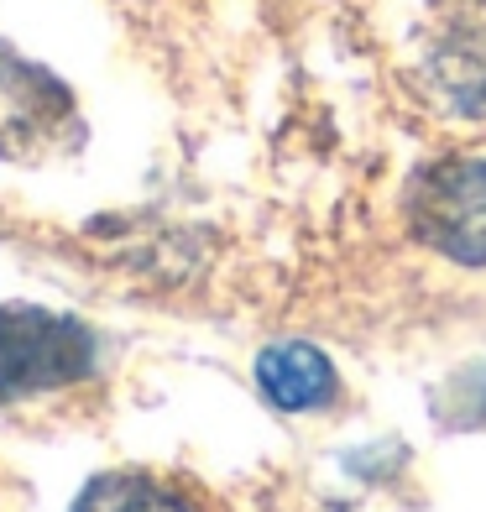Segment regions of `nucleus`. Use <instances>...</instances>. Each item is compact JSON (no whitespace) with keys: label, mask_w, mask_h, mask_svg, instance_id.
<instances>
[{"label":"nucleus","mask_w":486,"mask_h":512,"mask_svg":"<svg viewBox=\"0 0 486 512\" xmlns=\"http://www.w3.org/2000/svg\"><path fill=\"white\" fill-rule=\"evenodd\" d=\"M95 335L79 319L0 304V392H48L89 377Z\"/></svg>","instance_id":"obj_1"},{"label":"nucleus","mask_w":486,"mask_h":512,"mask_svg":"<svg viewBox=\"0 0 486 512\" xmlns=\"http://www.w3.org/2000/svg\"><path fill=\"white\" fill-rule=\"evenodd\" d=\"M419 74L450 110H486V0H434L419 32Z\"/></svg>","instance_id":"obj_2"},{"label":"nucleus","mask_w":486,"mask_h":512,"mask_svg":"<svg viewBox=\"0 0 486 512\" xmlns=\"http://www.w3.org/2000/svg\"><path fill=\"white\" fill-rule=\"evenodd\" d=\"M413 230L450 262L486 267V157L429 168L413 189Z\"/></svg>","instance_id":"obj_3"},{"label":"nucleus","mask_w":486,"mask_h":512,"mask_svg":"<svg viewBox=\"0 0 486 512\" xmlns=\"http://www.w3.org/2000/svg\"><path fill=\"white\" fill-rule=\"evenodd\" d=\"M257 382L267 392V403H277L283 413H309L324 408L335 392V366L324 361L314 345H272L257 361Z\"/></svg>","instance_id":"obj_4"},{"label":"nucleus","mask_w":486,"mask_h":512,"mask_svg":"<svg viewBox=\"0 0 486 512\" xmlns=\"http://www.w3.org/2000/svg\"><path fill=\"white\" fill-rule=\"evenodd\" d=\"M74 512H194L178 492H162L147 476H100L84 486V497L74 502Z\"/></svg>","instance_id":"obj_5"}]
</instances>
